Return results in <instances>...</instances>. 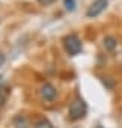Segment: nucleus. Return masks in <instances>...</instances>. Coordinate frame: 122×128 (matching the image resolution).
<instances>
[{
	"instance_id": "obj_1",
	"label": "nucleus",
	"mask_w": 122,
	"mask_h": 128,
	"mask_svg": "<svg viewBox=\"0 0 122 128\" xmlns=\"http://www.w3.org/2000/svg\"><path fill=\"white\" fill-rule=\"evenodd\" d=\"M88 113V106L82 98H74L72 102L70 104V118L72 120H80L86 116Z\"/></svg>"
},
{
	"instance_id": "obj_2",
	"label": "nucleus",
	"mask_w": 122,
	"mask_h": 128,
	"mask_svg": "<svg viewBox=\"0 0 122 128\" xmlns=\"http://www.w3.org/2000/svg\"><path fill=\"white\" fill-rule=\"evenodd\" d=\"M64 47H65V50H66V53H68L70 56H77V54L82 51V48H83L82 41H80V38H78L76 33L66 35V36L64 38Z\"/></svg>"
},
{
	"instance_id": "obj_3",
	"label": "nucleus",
	"mask_w": 122,
	"mask_h": 128,
	"mask_svg": "<svg viewBox=\"0 0 122 128\" xmlns=\"http://www.w3.org/2000/svg\"><path fill=\"white\" fill-rule=\"evenodd\" d=\"M108 5V0H95V2L89 6V9L86 11V17L88 18H95L98 17Z\"/></svg>"
},
{
	"instance_id": "obj_4",
	"label": "nucleus",
	"mask_w": 122,
	"mask_h": 128,
	"mask_svg": "<svg viewBox=\"0 0 122 128\" xmlns=\"http://www.w3.org/2000/svg\"><path fill=\"white\" fill-rule=\"evenodd\" d=\"M56 95H57V90H56V88H54L53 84L45 83V84L41 88V96H42L45 101H53V100L56 98Z\"/></svg>"
},
{
	"instance_id": "obj_5",
	"label": "nucleus",
	"mask_w": 122,
	"mask_h": 128,
	"mask_svg": "<svg viewBox=\"0 0 122 128\" xmlns=\"http://www.w3.org/2000/svg\"><path fill=\"white\" fill-rule=\"evenodd\" d=\"M116 45H118V41L114 36H106L104 38V48L107 51H113L116 48Z\"/></svg>"
},
{
	"instance_id": "obj_6",
	"label": "nucleus",
	"mask_w": 122,
	"mask_h": 128,
	"mask_svg": "<svg viewBox=\"0 0 122 128\" xmlns=\"http://www.w3.org/2000/svg\"><path fill=\"white\" fill-rule=\"evenodd\" d=\"M14 125H15L17 128H30L29 120H27L24 116H21V114H18V116L14 119Z\"/></svg>"
},
{
	"instance_id": "obj_7",
	"label": "nucleus",
	"mask_w": 122,
	"mask_h": 128,
	"mask_svg": "<svg viewBox=\"0 0 122 128\" xmlns=\"http://www.w3.org/2000/svg\"><path fill=\"white\" fill-rule=\"evenodd\" d=\"M35 128H53V125H51V122L50 120H47V119H39V120H36V124H35Z\"/></svg>"
},
{
	"instance_id": "obj_8",
	"label": "nucleus",
	"mask_w": 122,
	"mask_h": 128,
	"mask_svg": "<svg viewBox=\"0 0 122 128\" xmlns=\"http://www.w3.org/2000/svg\"><path fill=\"white\" fill-rule=\"evenodd\" d=\"M64 6L66 11H74L76 9V0H64Z\"/></svg>"
},
{
	"instance_id": "obj_9",
	"label": "nucleus",
	"mask_w": 122,
	"mask_h": 128,
	"mask_svg": "<svg viewBox=\"0 0 122 128\" xmlns=\"http://www.w3.org/2000/svg\"><path fill=\"white\" fill-rule=\"evenodd\" d=\"M38 2H39L41 5H45V6H47V5H51L54 0H38Z\"/></svg>"
},
{
	"instance_id": "obj_10",
	"label": "nucleus",
	"mask_w": 122,
	"mask_h": 128,
	"mask_svg": "<svg viewBox=\"0 0 122 128\" xmlns=\"http://www.w3.org/2000/svg\"><path fill=\"white\" fill-rule=\"evenodd\" d=\"M5 100H6V96L2 94V88H0V106H3V102H5Z\"/></svg>"
},
{
	"instance_id": "obj_11",
	"label": "nucleus",
	"mask_w": 122,
	"mask_h": 128,
	"mask_svg": "<svg viewBox=\"0 0 122 128\" xmlns=\"http://www.w3.org/2000/svg\"><path fill=\"white\" fill-rule=\"evenodd\" d=\"M3 63H5V56L0 53V66H3Z\"/></svg>"
}]
</instances>
